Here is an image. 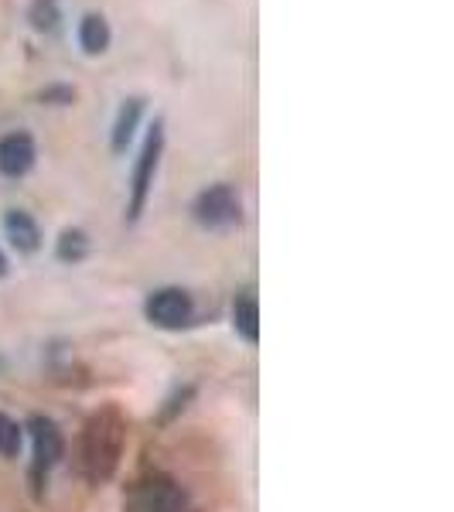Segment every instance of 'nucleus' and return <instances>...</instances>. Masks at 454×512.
Wrapping results in <instances>:
<instances>
[{"instance_id": "f257e3e1", "label": "nucleus", "mask_w": 454, "mask_h": 512, "mask_svg": "<svg viewBox=\"0 0 454 512\" xmlns=\"http://www.w3.org/2000/svg\"><path fill=\"white\" fill-rule=\"evenodd\" d=\"M123 417L117 410H99V414L86 424V434H82V465H86V475L93 482H103L117 472V461L123 451Z\"/></svg>"}, {"instance_id": "f8f14e48", "label": "nucleus", "mask_w": 454, "mask_h": 512, "mask_svg": "<svg viewBox=\"0 0 454 512\" xmlns=\"http://www.w3.org/2000/svg\"><path fill=\"white\" fill-rule=\"evenodd\" d=\"M28 21L35 31H55L59 28V4L55 0H35L28 11Z\"/></svg>"}, {"instance_id": "dca6fc26", "label": "nucleus", "mask_w": 454, "mask_h": 512, "mask_svg": "<svg viewBox=\"0 0 454 512\" xmlns=\"http://www.w3.org/2000/svg\"><path fill=\"white\" fill-rule=\"evenodd\" d=\"M7 274V260H4V253H0V277Z\"/></svg>"}, {"instance_id": "423d86ee", "label": "nucleus", "mask_w": 454, "mask_h": 512, "mask_svg": "<svg viewBox=\"0 0 454 512\" xmlns=\"http://www.w3.org/2000/svg\"><path fill=\"white\" fill-rule=\"evenodd\" d=\"M35 137L24 134V130H14V134L0 137V175L7 178H21L35 168Z\"/></svg>"}, {"instance_id": "39448f33", "label": "nucleus", "mask_w": 454, "mask_h": 512, "mask_svg": "<svg viewBox=\"0 0 454 512\" xmlns=\"http://www.w3.org/2000/svg\"><path fill=\"white\" fill-rule=\"evenodd\" d=\"M147 321H154L158 328H181L192 318V297L178 287H161L147 297Z\"/></svg>"}, {"instance_id": "9b49d317", "label": "nucleus", "mask_w": 454, "mask_h": 512, "mask_svg": "<svg viewBox=\"0 0 454 512\" xmlns=\"http://www.w3.org/2000/svg\"><path fill=\"white\" fill-rule=\"evenodd\" d=\"M233 325H236V332L246 338V342H257V338H260V308H257V301H253L250 294L239 297V301L233 304Z\"/></svg>"}, {"instance_id": "4468645a", "label": "nucleus", "mask_w": 454, "mask_h": 512, "mask_svg": "<svg viewBox=\"0 0 454 512\" xmlns=\"http://www.w3.org/2000/svg\"><path fill=\"white\" fill-rule=\"evenodd\" d=\"M21 451V427L11 417L0 414V454L4 458H18Z\"/></svg>"}, {"instance_id": "6e6552de", "label": "nucleus", "mask_w": 454, "mask_h": 512, "mask_svg": "<svg viewBox=\"0 0 454 512\" xmlns=\"http://www.w3.org/2000/svg\"><path fill=\"white\" fill-rule=\"evenodd\" d=\"M4 233L14 243L18 253H35L41 246V233H38V222L21 209H11L4 216Z\"/></svg>"}, {"instance_id": "2eb2a0df", "label": "nucleus", "mask_w": 454, "mask_h": 512, "mask_svg": "<svg viewBox=\"0 0 454 512\" xmlns=\"http://www.w3.org/2000/svg\"><path fill=\"white\" fill-rule=\"evenodd\" d=\"M41 103H48V106H69L72 99H76V89L72 86H45L38 93Z\"/></svg>"}, {"instance_id": "7ed1b4c3", "label": "nucleus", "mask_w": 454, "mask_h": 512, "mask_svg": "<svg viewBox=\"0 0 454 512\" xmlns=\"http://www.w3.org/2000/svg\"><path fill=\"white\" fill-rule=\"evenodd\" d=\"M181 509H185V492L168 475L140 478L127 495V512H181Z\"/></svg>"}, {"instance_id": "9d476101", "label": "nucleus", "mask_w": 454, "mask_h": 512, "mask_svg": "<svg viewBox=\"0 0 454 512\" xmlns=\"http://www.w3.org/2000/svg\"><path fill=\"white\" fill-rule=\"evenodd\" d=\"M110 24H106L103 14H86L79 21V45L86 55H103L110 48Z\"/></svg>"}, {"instance_id": "1a4fd4ad", "label": "nucleus", "mask_w": 454, "mask_h": 512, "mask_svg": "<svg viewBox=\"0 0 454 512\" xmlns=\"http://www.w3.org/2000/svg\"><path fill=\"white\" fill-rule=\"evenodd\" d=\"M140 113H144V99H140V96H130L127 103L120 106L117 120H113V137H110V144H113V151H117V154L127 151V144L134 140Z\"/></svg>"}, {"instance_id": "0eeeda50", "label": "nucleus", "mask_w": 454, "mask_h": 512, "mask_svg": "<svg viewBox=\"0 0 454 512\" xmlns=\"http://www.w3.org/2000/svg\"><path fill=\"white\" fill-rule=\"evenodd\" d=\"M31 441H35V461L38 468H52L59 465L62 451H65V441H62V431L52 424L48 417H31Z\"/></svg>"}, {"instance_id": "ddd939ff", "label": "nucleus", "mask_w": 454, "mask_h": 512, "mask_svg": "<svg viewBox=\"0 0 454 512\" xmlns=\"http://www.w3.org/2000/svg\"><path fill=\"white\" fill-rule=\"evenodd\" d=\"M86 250H89L86 233H82V229H65L59 236V250L55 253H59V260H65V263H76L86 256Z\"/></svg>"}, {"instance_id": "20e7f679", "label": "nucleus", "mask_w": 454, "mask_h": 512, "mask_svg": "<svg viewBox=\"0 0 454 512\" xmlns=\"http://www.w3.org/2000/svg\"><path fill=\"white\" fill-rule=\"evenodd\" d=\"M192 216L205 229H226L239 222V195L233 185H212L195 198Z\"/></svg>"}, {"instance_id": "f03ea898", "label": "nucleus", "mask_w": 454, "mask_h": 512, "mask_svg": "<svg viewBox=\"0 0 454 512\" xmlns=\"http://www.w3.org/2000/svg\"><path fill=\"white\" fill-rule=\"evenodd\" d=\"M161 151H164V127L154 123V130L147 134V144L137 158V168H134V181H130V205H127V219L137 222L140 212L147 205V195H151V185H154V175H158V164H161Z\"/></svg>"}]
</instances>
